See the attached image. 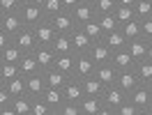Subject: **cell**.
<instances>
[{"label":"cell","mask_w":152,"mask_h":115,"mask_svg":"<svg viewBox=\"0 0 152 115\" xmlns=\"http://www.w3.org/2000/svg\"><path fill=\"white\" fill-rule=\"evenodd\" d=\"M129 101H132L141 113H145L148 108H150V104H152V97H150V87L145 85V83H138V85L134 87L132 92H129Z\"/></svg>","instance_id":"1"},{"label":"cell","mask_w":152,"mask_h":115,"mask_svg":"<svg viewBox=\"0 0 152 115\" xmlns=\"http://www.w3.org/2000/svg\"><path fill=\"white\" fill-rule=\"evenodd\" d=\"M32 30H35V39H37V46H51L53 37L58 35L56 28L51 25V21H48V19H42L39 23H35V25H32Z\"/></svg>","instance_id":"2"},{"label":"cell","mask_w":152,"mask_h":115,"mask_svg":"<svg viewBox=\"0 0 152 115\" xmlns=\"http://www.w3.org/2000/svg\"><path fill=\"white\" fill-rule=\"evenodd\" d=\"M19 16H21V21H23V25H30V28H32L35 23H39L42 19H46V16H44V9H42L39 5H35V2L21 5Z\"/></svg>","instance_id":"3"},{"label":"cell","mask_w":152,"mask_h":115,"mask_svg":"<svg viewBox=\"0 0 152 115\" xmlns=\"http://www.w3.org/2000/svg\"><path fill=\"white\" fill-rule=\"evenodd\" d=\"M12 41H14V44H16V46L21 48V53H32V51L37 48L35 30L30 28V25H26V28L21 30L19 35H14V37H12Z\"/></svg>","instance_id":"4"},{"label":"cell","mask_w":152,"mask_h":115,"mask_svg":"<svg viewBox=\"0 0 152 115\" xmlns=\"http://www.w3.org/2000/svg\"><path fill=\"white\" fill-rule=\"evenodd\" d=\"M51 25L56 28V32L58 35H69L72 30L76 28V23H74V16H72V12H67V9H62V12H58L56 16H51Z\"/></svg>","instance_id":"5"},{"label":"cell","mask_w":152,"mask_h":115,"mask_svg":"<svg viewBox=\"0 0 152 115\" xmlns=\"http://www.w3.org/2000/svg\"><path fill=\"white\" fill-rule=\"evenodd\" d=\"M129 97H127V92H124L122 87H118L113 83V85H108L104 90V95H102V101H104V106H108V108H113V113H115V108L120 104H124Z\"/></svg>","instance_id":"6"},{"label":"cell","mask_w":152,"mask_h":115,"mask_svg":"<svg viewBox=\"0 0 152 115\" xmlns=\"http://www.w3.org/2000/svg\"><path fill=\"white\" fill-rule=\"evenodd\" d=\"M62 97H65V101H74V104H78L83 97H86V92H83V85H81V78H67V83L62 85Z\"/></svg>","instance_id":"7"},{"label":"cell","mask_w":152,"mask_h":115,"mask_svg":"<svg viewBox=\"0 0 152 115\" xmlns=\"http://www.w3.org/2000/svg\"><path fill=\"white\" fill-rule=\"evenodd\" d=\"M95 60L90 58V53H76V62H74V76L76 78H86L90 74H95Z\"/></svg>","instance_id":"8"},{"label":"cell","mask_w":152,"mask_h":115,"mask_svg":"<svg viewBox=\"0 0 152 115\" xmlns=\"http://www.w3.org/2000/svg\"><path fill=\"white\" fill-rule=\"evenodd\" d=\"M72 16H74L76 25H83V23H88L90 19H95V16H97L95 5H92V2H86V0H81L74 9H72Z\"/></svg>","instance_id":"9"},{"label":"cell","mask_w":152,"mask_h":115,"mask_svg":"<svg viewBox=\"0 0 152 115\" xmlns=\"http://www.w3.org/2000/svg\"><path fill=\"white\" fill-rule=\"evenodd\" d=\"M46 90V81H44V71L30 74L26 76V95L30 97H42V92Z\"/></svg>","instance_id":"10"},{"label":"cell","mask_w":152,"mask_h":115,"mask_svg":"<svg viewBox=\"0 0 152 115\" xmlns=\"http://www.w3.org/2000/svg\"><path fill=\"white\" fill-rule=\"evenodd\" d=\"M69 35H72V48H74V55H76V53H88V51H90V46H92V39L88 37L86 32L78 28V25H76V28L72 30Z\"/></svg>","instance_id":"11"},{"label":"cell","mask_w":152,"mask_h":115,"mask_svg":"<svg viewBox=\"0 0 152 115\" xmlns=\"http://www.w3.org/2000/svg\"><path fill=\"white\" fill-rule=\"evenodd\" d=\"M138 83H141V81H138V76H136V71H134V69H120V71H118L115 85L122 87L127 95H129V92H132V90L138 85Z\"/></svg>","instance_id":"12"},{"label":"cell","mask_w":152,"mask_h":115,"mask_svg":"<svg viewBox=\"0 0 152 115\" xmlns=\"http://www.w3.org/2000/svg\"><path fill=\"white\" fill-rule=\"evenodd\" d=\"M90 58L95 60V65H104V62H111V48L104 44V39H99V41H92V46H90Z\"/></svg>","instance_id":"13"},{"label":"cell","mask_w":152,"mask_h":115,"mask_svg":"<svg viewBox=\"0 0 152 115\" xmlns=\"http://www.w3.org/2000/svg\"><path fill=\"white\" fill-rule=\"evenodd\" d=\"M74 62H76L74 53H60V55H56L53 67H56L58 71H62L67 78H72V76H74Z\"/></svg>","instance_id":"14"},{"label":"cell","mask_w":152,"mask_h":115,"mask_svg":"<svg viewBox=\"0 0 152 115\" xmlns=\"http://www.w3.org/2000/svg\"><path fill=\"white\" fill-rule=\"evenodd\" d=\"M35 58H37V62H39V69L46 71V69H51L53 62H56V51L51 46H37L35 48Z\"/></svg>","instance_id":"15"},{"label":"cell","mask_w":152,"mask_h":115,"mask_svg":"<svg viewBox=\"0 0 152 115\" xmlns=\"http://www.w3.org/2000/svg\"><path fill=\"white\" fill-rule=\"evenodd\" d=\"M111 65H113L118 71H120V69H134L136 60L129 55L127 48H122V51H113V53H111Z\"/></svg>","instance_id":"16"},{"label":"cell","mask_w":152,"mask_h":115,"mask_svg":"<svg viewBox=\"0 0 152 115\" xmlns=\"http://www.w3.org/2000/svg\"><path fill=\"white\" fill-rule=\"evenodd\" d=\"M81 85H83V92H86V95H90V97H102V95H104V90H106V85L95 76V74L81 78Z\"/></svg>","instance_id":"17"},{"label":"cell","mask_w":152,"mask_h":115,"mask_svg":"<svg viewBox=\"0 0 152 115\" xmlns=\"http://www.w3.org/2000/svg\"><path fill=\"white\" fill-rule=\"evenodd\" d=\"M95 76L108 87V85H113V83H115V78H118V69H115L111 62H104V65H97V67H95Z\"/></svg>","instance_id":"18"},{"label":"cell","mask_w":152,"mask_h":115,"mask_svg":"<svg viewBox=\"0 0 152 115\" xmlns=\"http://www.w3.org/2000/svg\"><path fill=\"white\" fill-rule=\"evenodd\" d=\"M0 28L5 30L7 35L14 37V35H19L26 25H23V21H21L19 14H2V23H0Z\"/></svg>","instance_id":"19"},{"label":"cell","mask_w":152,"mask_h":115,"mask_svg":"<svg viewBox=\"0 0 152 115\" xmlns=\"http://www.w3.org/2000/svg\"><path fill=\"white\" fill-rule=\"evenodd\" d=\"M19 69H21V74H23V76H30V74H37V71H42V69H39L37 58H35V51H32V53H23V55H21Z\"/></svg>","instance_id":"20"},{"label":"cell","mask_w":152,"mask_h":115,"mask_svg":"<svg viewBox=\"0 0 152 115\" xmlns=\"http://www.w3.org/2000/svg\"><path fill=\"white\" fill-rule=\"evenodd\" d=\"M104 44L111 51H122V48H127V37H124L122 32H120V28L113 30V32H106L104 35Z\"/></svg>","instance_id":"21"},{"label":"cell","mask_w":152,"mask_h":115,"mask_svg":"<svg viewBox=\"0 0 152 115\" xmlns=\"http://www.w3.org/2000/svg\"><path fill=\"white\" fill-rule=\"evenodd\" d=\"M145 48H148V39H143V37H136V39H129V41H127V51H129V55H132L136 62L145 58Z\"/></svg>","instance_id":"22"},{"label":"cell","mask_w":152,"mask_h":115,"mask_svg":"<svg viewBox=\"0 0 152 115\" xmlns=\"http://www.w3.org/2000/svg\"><path fill=\"white\" fill-rule=\"evenodd\" d=\"M78 106H81L83 115H97V113H99V108L104 106V101H102V97H90V95H86L81 101H78Z\"/></svg>","instance_id":"23"},{"label":"cell","mask_w":152,"mask_h":115,"mask_svg":"<svg viewBox=\"0 0 152 115\" xmlns=\"http://www.w3.org/2000/svg\"><path fill=\"white\" fill-rule=\"evenodd\" d=\"M12 108H14L16 115H30V111H32V97L30 95L12 97Z\"/></svg>","instance_id":"24"},{"label":"cell","mask_w":152,"mask_h":115,"mask_svg":"<svg viewBox=\"0 0 152 115\" xmlns=\"http://www.w3.org/2000/svg\"><path fill=\"white\" fill-rule=\"evenodd\" d=\"M42 99H44V101L53 108V113H56V108L65 101V97H62V87H48L46 85V90L42 92Z\"/></svg>","instance_id":"25"},{"label":"cell","mask_w":152,"mask_h":115,"mask_svg":"<svg viewBox=\"0 0 152 115\" xmlns=\"http://www.w3.org/2000/svg\"><path fill=\"white\" fill-rule=\"evenodd\" d=\"M134 71H136V76H138V81L141 83H152V62L148 60V58H143V60H138L136 65H134Z\"/></svg>","instance_id":"26"},{"label":"cell","mask_w":152,"mask_h":115,"mask_svg":"<svg viewBox=\"0 0 152 115\" xmlns=\"http://www.w3.org/2000/svg\"><path fill=\"white\" fill-rule=\"evenodd\" d=\"M51 48L56 51V55H60V53H74V48H72V35H56L53 41H51Z\"/></svg>","instance_id":"27"},{"label":"cell","mask_w":152,"mask_h":115,"mask_svg":"<svg viewBox=\"0 0 152 115\" xmlns=\"http://www.w3.org/2000/svg\"><path fill=\"white\" fill-rule=\"evenodd\" d=\"M78 28L83 30L88 37L92 39V41H99V39H104V30H102V25H99L97 16H95V19H90L88 23H83V25H78Z\"/></svg>","instance_id":"28"},{"label":"cell","mask_w":152,"mask_h":115,"mask_svg":"<svg viewBox=\"0 0 152 115\" xmlns=\"http://www.w3.org/2000/svg\"><path fill=\"white\" fill-rule=\"evenodd\" d=\"M44 81H46L48 87H62L67 83V76L62 74V71H58L56 67H51V69L44 71Z\"/></svg>","instance_id":"29"},{"label":"cell","mask_w":152,"mask_h":115,"mask_svg":"<svg viewBox=\"0 0 152 115\" xmlns=\"http://www.w3.org/2000/svg\"><path fill=\"white\" fill-rule=\"evenodd\" d=\"M120 32L127 37V41L141 37V19H129L127 23H122V25H120Z\"/></svg>","instance_id":"30"},{"label":"cell","mask_w":152,"mask_h":115,"mask_svg":"<svg viewBox=\"0 0 152 115\" xmlns=\"http://www.w3.org/2000/svg\"><path fill=\"white\" fill-rule=\"evenodd\" d=\"M5 87L10 90V95H12V97L26 95V76H23V74H19V76H14L12 81H7V83H5Z\"/></svg>","instance_id":"31"},{"label":"cell","mask_w":152,"mask_h":115,"mask_svg":"<svg viewBox=\"0 0 152 115\" xmlns=\"http://www.w3.org/2000/svg\"><path fill=\"white\" fill-rule=\"evenodd\" d=\"M21 55H23V53H21V48L16 46L14 41H12V44H7V46L0 51V58H2V62H19Z\"/></svg>","instance_id":"32"},{"label":"cell","mask_w":152,"mask_h":115,"mask_svg":"<svg viewBox=\"0 0 152 115\" xmlns=\"http://www.w3.org/2000/svg\"><path fill=\"white\" fill-rule=\"evenodd\" d=\"M97 21H99L102 30H104V35H106V32H113V30L120 28V23H118V19L113 16V12H111V14H99V16H97Z\"/></svg>","instance_id":"33"},{"label":"cell","mask_w":152,"mask_h":115,"mask_svg":"<svg viewBox=\"0 0 152 115\" xmlns=\"http://www.w3.org/2000/svg\"><path fill=\"white\" fill-rule=\"evenodd\" d=\"M21 69H19V62H0V76H2V81L7 83V81H12L14 76H19Z\"/></svg>","instance_id":"34"},{"label":"cell","mask_w":152,"mask_h":115,"mask_svg":"<svg viewBox=\"0 0 152 115\" xmlns=\"http://www.w3.org/2000/svg\"><path fill=\"white\" fill-rule=\"evenodd\" d=\"M134 16H136V19H148V16H152V2L150 0H136V2H134Z\"/></svg>","instance_id":"35"},{"label":"cell","mask_w":152,"mask_h":115,"mask_svg":"<svg viewBox=\"0 0 152 115\" xmlns=\"http://www.w3.org/2000/svg\"><path fill=\"white\" fill-rule=\"evenodd\" d=\"M30 115H53V108L42 97H32V111H30Z\"/></svg>","instance_id":"36"},{"label":"cell","mask_w":152,"mask_h":115,"mask_svg":"<svg viewBox=\"0 0 152 115\" xmlns=\"http://www.w3.org/2000/svg\"><path fill=\"white\" fill-rule=\"evenodd\" d=\"M53 115H83V111H81V106L74 104V101H62V104L56 108Z\"/></svg>","instance_id":"37"},{"label":"cell","mask_w":152,"mask_h":115,"mask_svg":"<svg viewBox=\"0 0 152 115\" xmlns=\"http://www.w3.org/2000/svg\"><path fill=\"white\" fill-rule=\"evenodd\" d=\"M113 16L118 19V23H120V25H122V23H127L129 19H136V16H134V7H127V5H118V7L113 9Z\"/></svg>","instance_id":"38"},{"label":"cell","mask_w":152,"mask_h":115,"mask_svg":"<svg viewBox=\"0 0 152 115\" xmlns=\"http://www.w3.org/2000/svg\"><path fill=\"white\" fill-rule=\"evenodd\" d=\"M92 5H95L97 16H99V14H111V12L118 7V2H115V0H95Z\"/></svg>","instance_id":"39"},{"label":"cell","mask_w":152,"mask_h":115,"mask_svg":"<svg viewBox=\"0 0 152 115\" xmlns=\"http://www.w3.org/2000/svg\"><path fill=\"white\" fill-rule=\"evenodd\" d=\"M42 9H44V16L51 19V16H56L58 12H62V2H60V0H46V2L42 5Z\"/></svg>","instance_id":"40"},{"label":"cell","mask_w":152,"mask_h":115,"mask_svg":"<svg viewBox=\"0 0 152 115\" xmlns=\"http://www.w3.org/2000/svg\"><path fill=\"white\" fill-rule=\"evenodd\" d=\"M21 2L19 0H0V12L2 14H19Z\"/></svg>","instance_id":"41"},{"label":"cell","mask_w":152,"mask_h":115,"mask_svg":"<svg viewBox=\"0 0 152 115\" xmlns=\"http://www.w3.org/2000/svg\"><path fill=\"white\" fill-rule=\"evenodd\" d=\"M115 115H143V113L132 104V101H129V99H127L124 104H120L118 108H115Z\"/></svg>","instance_id":"42"},{"label":"cell","mask_w":152,"mask_h":115,"mask_svg":"<svg viewBox=\"0 0 152 115\" xmlns=\"http://www.w3.org/2000/svg\"><path fill=\"white\" fill-rule=\"evenodd\" d=\"M141 37H143V39H148V41L152 39V16H148V19H141Z\"/></svg>","instance_id":"43"},{"label":"cell","mask_w":152,"mask_h":115,"mask_svg":"<svg viewBox=\"0 0 152 115\" xmlns=\"http://www.w3.org/2000/svg\"><path fill=\"white\" fill-rule=\"evenodd\" d=\"M12 104V95H10V90L5 85H0V108L2 106H10Z\"/></svg>","instance_id":"44"},{"label":"cell","mask_w":152,"mask_h":115,"mask_svg":"<svg viewBox=\"0 0 152 115\" xmlns=\"http://www.w3.org/2000/svg\"><path fill=\"white\" fill-rule=\"evenodd\" d=\"M7 44H12V35H7L5 30L0 28V51H2V48L7 46Z\"/></svg>","instance_id":"45"},{"label":"cell","mask_w":152,"mask_h":115,"mask_svg":"<svg viewBox=\"0 0 152 115\" xmlns=\"http://www.w3.org/2000/svg\"><path fill=\"white\" fill-rule=\"evenodd\" d=\"M60 2H62V9L72 12V9H74V7H76V5L81 2V0H60Z\"/></svg>","instance_id":"46"},{"label":"cell","mask_w":152,"mask_h":115,"mask_svg":"<svg viewBox=\"0 0 152 115\" xmlns=\"http://www.w3.org/2000/svg\"><path fill=\"white\" fill-rule=\"evenodd\" d=\"M0 115H16V113H14V108H12V104H10V106H2V108H0Z\"/></svg>","instance_id":"47"},{"label":"cell","mask_w":152,"mask_h":115,"mask_svg":"<svg viewBox=\"0 0 152 115\" xmlns=\"http://www.w3.org/2000/svg\"><path fill=\"white\" fill-rule=\"evenodd\" d=\"M145 58H148V60L152 62V39L148 41V48H145Z\"/></svg>","instance_id":"48"},{"label":"cell","mask_w":152,"mask_h":115,"mask_svg":"<svg viewBox=\"0 0 152 115\" xmlns=\"http://www.w3.org/2000/svg\"><path fill=\"white\" fill-rule=\"evenodd\" d=\"M115 2H118V5H127V7H134V2H136V0H115Z\"/></svg>","instance_id":"49"},{"label":"cell","mask_w":152,"mask_h":115,"mask_svg":"<svg viewBox=\"0 0 152 115\" xmlns=\"http://www.w3.org/2000/svg\"><path fill=\"white\" fill-rule=\"evenodd\" d=\"M30 2H35V5H39V7H42V5L46 2V0H30Z\"/></svg>","instance_id":"50"},{"label":"cell","mask_w":152,"mask_h":115,"mask_svg":"<svg viewBox=\"0 0 152 115\" xmlns=\"http://www.w3.org/2000/svg\"><path fill=\"white\" fill-rule=\"evenodd\" d=\"M143 115H152V104H150V108H148V111H145Z\"/></svg>","instance_id":"51"},{"label":"cell","mask_w":152,"mask_h":115,"mask_svg":"<svg viewBox=\"0 0 152 115\" xmlns=\"http://www.w3.org/2000/svg\"><path fill=\"white\" fill-rule=\"evenodd\" d=\"M148 87H150V97H152V83H148Z\"/></svg>","instance_id":"52"},{"label":"cell","mask_w":152,"mask_h":115,"mask_svg":"<svg viewBox=\"0 0 152 115\" xmlns=\"http://www.w3.org/2000/svg\"><path fill=\"white\" fill-rule=\"evenodd\" d=\"M19 2H21V5H26V2H30V0H19Z\"/></svg>","instance_id":"53"},{"label":"cell","mask_w":152,"mask_h":115,"mask_svg":"<svg viewBox=\"0 0 152 115\" xmlns=\"http://www.w3.org/2000/svg\"><path fill=\"white\" fill-rule=\"evenodd\" d=\"M0 85H5V81H2V76H0Z\"/></svg>","instance_id":"54"},{"label":"cell","mask_w":152,"mask_h":115,"mask_svg":"<svg viewBox=\"0 0 152 115\" xmlns=\"http://www.w3.org/2000/svg\"><path fill=\"white\" fill-rule=\"evenodd\" d=\"M0 23H2V12H0Z\"/></svg>","instance_id":"55"},{"label":"cell","mask_w":152,"mask_h":115,"mask_svg":"<svg viewBox=\"0 0 152 115\" xmlns=\"http://www.w3.org/2000/svg\"><path fill=\"white\" fill-rule=\"evenodd\" d=\"M86 2H95V0H86Z\"/></svg>","instance_id":"56"},{"label":"cell","mask_w":152,"mask_h":115,"mask_svg":"<svg viewBox=\"0 0 152 115\" xmlns=\"http://www.w3.org/2000/svg\"><path fill=\"white\" fill-rule=\"evenodd\" d=\"M0 62H2V58H0Z\"/></svg>","instance_id":"57"},{"label":"cell","mask_w":152,"mask_h":115,"mask_svg":"<svg viewBox=\"0 0 152 115\" xmlns=\"http://www.w3.org/2000/svg\"><path fill=\"white\" fill-rule=\"evenodd\" d=\"M150 2H152V0H150Z\"/></svg>","instance_id":"58"}]
</instances>
